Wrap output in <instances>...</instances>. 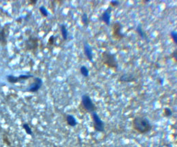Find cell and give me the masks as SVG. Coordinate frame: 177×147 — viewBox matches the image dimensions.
<instances>
[{"mask_svg":"<svg viewBox=\"0 0 177 147\" xmlns=\"http://www.w3.org/2000/svg\"><path fill=\"white\" fill-rule=\"evenodd\" d=\"M132 126L133 130L140 134H146L152 130L153 126L146 117L136 116L132 119Z\"/></svg>","mask_w":177,"mask_h":147,"instance_id":"cell-1","label":"cell"},{"mask_svg":"<svg viewBox=\"0 0 177 147\" xmlns=\"http://www.w3.org/2000/svg\"><path fill=\"white\" fill-rule=\"evenodd\" d=\"M102 63L107 68L117 70L118 68V63L114 54L108 51H104L102 53Z\"/></svg>","mask_w":177,"mask_h":147,"instance_id":"cell-2","label":"cell"},{"mask_svg":"<svg viewBox=\"0 0 177 147\" xmlns=\"http://www.w3.org/2000/svg\"><path fill=\"white\" fill-rule=\"evenodd\" d=\"M81 105L83 110L86 113H92L96 110V107L92 101L90 96L87 94H83L81 96Z\"/></svg>","mask_w":177,"mask_h":147,"instance_id":"cell-3","label":"cell"},{"mask_svg":"<svg viewBox=\"0 0 177 147\" xmlns=\"http://www.w3.org/2000/svg\"><path fill=\"white\" fill-rule=\"evenodd\" d=\"M91 117L93 122V128L96 132H102L105 131V123L102 121L98 113L94 111L91 113Z\"/></svg>","mask_w":177,"mask_h":147,"instance_id":"cell-4","label":"cell"},{"mask_svg":"<svg viewBox=\"0 0 177 147\" xmlns=\"http://www.w3.org/2000/svg\"><path fill=\"white\" fill-rule=\"evenodd\" d=\"M122 25L120 22H115L112 25V37L115 40L120 41L125 37L122 32Z\"/></svg>","mask_w":177,"mask_h":147,"instance_id":"cell-5","label":"cell"},{"mask_svg":"<svg viewBox=\"0 0 177 147\" xmlns=\"http://www.w3.org/2000/svg\"><path fill=\"white\" fill-rule=\"evenodd\" d=\"M38 38L30 36L25 41V49L27 51H36L39 46Z\"/></svg>","mask_w":177,"mask_h":147,"instance_id":"cell-6","label":"cell"},{"mask_svg":"<svg viewBox=\"0 0 177 147\" xmlns=\"http://www.w3.org/2000/svg\"><path fill=\"white\" fill-rule=\"evenodd\" d=\"M8 27L9 25H5L3 27L0 26V45L2 47L6 46L8 43Z\"/></svg>","mask_w":177,"mask_h":147,"instance_id":"cell-7","label":"cell"},{"mask_svg":"<svg viewBox=\"0 0 177 147\" xmlns=\"http://www.w3.org/2000/svg\"><path fill=\"white\" fill-rule=\"evenodd\" d=\"M43 85V80L42 78L39 77H35L33 78V82L31 84L30 86H29V88L27 89V92H36L40 90L41 87Z\"/></svg>","mask_w":177,"mask_h":147,"instance_id":"cell-8","label":"cell"},{"mask_svg":"<svg viewBox=\"0 0 177 147\" xmlns=\"http://www.w3.org/2000/svg\"><path fill=\"white\" fill-rule=\"evenodd\" d=\"M111 11H112V7H109L105 10V12L102 13L101 16H100V20L102 22H103L107 26L110 25V22H111Z\"/></svg>","mask_w":177,"mask_h":147,"instance_id":"cell-9","label":"cell"},{"mask_svg":"<svg viewBox=\"0 0 177 147\" xmlns=\"http://www.w3.org/2000/svg\"><path fill=\"white\" fill-rule=\"evenodd\" d=\"M83 51H84V54L85 57H87V59L92 62L93 59L92 48L88 44V43L84 42V44H83Z\"/></svg>","mask_w":177,"mask_h":147,"instance_id":"cell-10","label":"cell"},{"mask_svg":"<svg viewBox=\"0 0 177 147\" xmlns=\"http://www.w3.org/2000/svg\"><path fill=\"white\" fill-rule=\"evenodd\" d=\"M119 81L121 82H132L136 81V78L132 74H125L120 76Z\"/></svg>","mask_w":177,"mask_h":147,"instance_id":"cell-11","label":"cell"},{"mask_svg":"<svg viewBox=\"0 0 177 147\" xmlns=\"http://www.w3.org/2000/svg\"><path fill=\"white\" fill-rule=\"evenodd\" d=\"M66 122L67 124L69 126H71V127H75L77 124V120H76L75 117L73 115L70 114L66 115Z\"/></svg>","mask_w":177,"mask_h":147,"instance_id":"cell-12","label":"cell"},{"mask_svg":"<svg viewBox=\"0 0 177 147\" xmlns=\"http://www.w3.org/2000/svg\"><path fill=\"white\" fill-rule=\"evenodd\" d=\"M136 32L137 33V34L139 35L143 39H146V34H145L144 31H143L142 25H141V23L139 24V25H137V28H136Z\"/></svg>","mask_w":177,"mask_h":147,"instance_id":"cell-13","label":"cell"},{"mask_svg":"<svg viewBox=\"0 0 177 147\" xmlns=\"http://www.w3.org/2000/svg\"><path fill=\"white\" fill-rule=\"evenodd\" d=\"M60 28H61V35H62L63 39L65 41L67 40L68 39V30L67 29V27L65 26V25L64 24H61L60 25Z\"/></svg>","mask_w":177,"mask_h":147,"instance_id":"cell-14","label":"cell"},{"mask_svg":"<svg viewBox=\"0 0 177 147\" xmlns=\"http://www.w3.org/2000/svg\"><path fill=\"white\" fill-rule=\"evenodd\" d=\"M6 79L9 83L10 84H16L19 82L18 76H15L13 75H8L6 76Z\"/></svg>","mask_w":177,"mask_h":147,"instance_id":"cell-15","label":"cell"},{"mask_svg":"<svg viewBox=\"0 0 177 147\" xmlns=\"http://www.w3.org/2000/svg\"><path fill=\"white\" fill-rule=\"evenodd\" d=\"M80 73L83 77L87 78L89 76V70L87 68L86 66H81V68H80Z\"/></svg>","mask_w":177,"mask_h":147,"instance_id":"cell-16","label":"cell"},{"mask_svg":"<svg viewBox=\"0 0 177 147\" xmlns=\"http://www.w3.org/2000/svg\"><path fill=\"white\" fill-rule=\"evenodd\" d=\"M23 129L25 130V132L28 135H33V131L31 130V128L30 127V126L27 124V123H24L23 124Z\"/></svg>","mask_w":177,"mask_h":147,"instance_id":"cell-17","label":"cell"},{"mask_svg":"<svg viewBox=\"0 0 177 147\" xmlns=\"http://www.w3.org/2000/svg\"><path fill=\"white\" fill-rule=\"evenodd\" d=\"M18 80L19 82L23 81V80H29L31 78H34V76L33 75H31V74H23V75H20L18 76Z\"/></svg>","mask_w":177,"mask_h":147,"instance_id":"cell-18","label":"cell"},{"mask_svg":"<svg viewBox=\"0 0 177 147\" xmlns=\"http://www.w3.org/2000/svg\"><path fill=\"white\" fill-rule=\"evenodd\" d=\"M81 21L82 22V24L83 25L87 26L88 25L89 23V18H88V16H87V14L86 13H83L82 14V16H81Z\"/></svg>","mask_w":177,"mask_h":147,"instance_id":"cell-19","label":"cell"},{"mask_svg":"<svg viewBox=\"0 0 177 147\" xmlns=\"http://www.w3.org/2000/svg\"><path fill=\"white\" fill-rule=\"evenodd\" d=\"M39 10H40V14H42V16L43 17H48V11L47 10V9L46 8L45 6H41L39 8Z\"/></svg>","mask_w":177,"mask_h":147,"instance_id":"cell-20","label":"cell"},{"mask_svg":"<svg viewBox=\"0 0 177 147\" xmlns=\"http://www.w3.org/2000/svg\"><path fill=\"white\" fill-rule=\"evenodd\" d=\"M163 114L165 117H170L172 115V111L171 110L170 108L169 107H164L163 109Z\"/></svg>","mask_w":177,"mask_h":147,"instance_id":"cell-21","label":"cell"},{"mask_svg":"<svg viewBox=\"0 0 177 147\" xmlns=\"http://www.w3.org/2000/svg\"><path fill=\"white\" fill-rule=\"evenodd\" d=\"M170 37L171 39H172L173 42H174V43L175 45L177 44V34L176 31H172V32L170 33Z\"/></svg>","mask_w":177,"mask_h":147,"instance_id":"cell-22","label":"cell"},{"mask_svg":"<svg viewBox=\"0 0 177 147\" xmlns=\"http://www.w3.org/2000/svg\"><path fill=\"white\" fill-rule=\"evenodd\" d=\"M3 142L5 145H6V146H11V142L10 141V140H9L8 137L6 135L3 136Z\"/></svg>","mask_w":177,"mask_h":147,"instance_id":"cell-23","label":"cell"},{"mask_svg":"<svg viewBox=\"0 0 177 147\" xmlns=\"http://www.w3.org/2000/svg\"><path fill=\"white\" fill-rule=\"evenodd\" d=\"M48 45H53L54 43H55V36H54V35H51V36H50L49 39H48Z\"/></svg>","mask_w":177,"mask_h":147,"instance_id":"cell-24","label":"cell"},{"mask_svg":"<svg viewBox=\"0 0 177 147\" xmlns=\"http://www.w3.org/2000/svg\"><path fill=\"white\" fill-rule=\"evenodd\" d=\"M120 5V2L119 1H111L110 2V7H117Z\"/></svg>","mask_w":177,"mask_h":147,"instance_id":"cell-25","label":"cell"},{"mask_svg":"<svg viewBox=\"0 0 177 147\" xmlns=\"http://www.w3.org/2000/svg\"><path fill=\"white\" fill-rule=\"evenodd\" d=\"M172 55V58L174 59L175 62H176V60H177V59H176V57H177V50L176 49H175L174 51H173Z\"/></svg>","mask_w":177,"mask_h":147,"instance_id":"cell-26","label":"cell"},{"mask_svg":"<svg viewBox=\"0 0 177 147\" xmlns=\"http://www.w3.org/2000/svg\"><path fill=\"white\" fill-rule=\"evenodd\" d=\"M37 1H36V0H30V1H29V3L31 5H35L37 3Z\"/></svg>","mask_w":177,"mask_h":147,"instance_id":"cell-27","label":"cell"},{"mask_svg":"<svg viewBox=\"0 0 177 147\" xmlns=\"http://www.w3.org/2000/svg\"><path fill=\"white\" fill-rule=\"evenodd\" d=\"M157 81H158V82L160 84H163L164 80L162 79V78H159L157 79Z\"/></svg>","mask_w":177,"mask_h":147,"instance_id":"cell-28","label":"cell"}]
</instances>
